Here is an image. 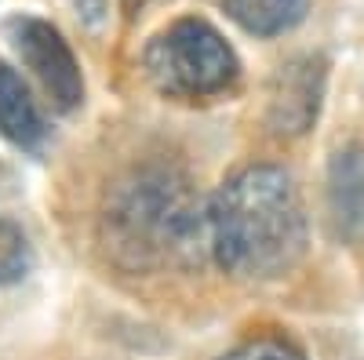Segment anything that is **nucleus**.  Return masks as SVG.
I'll return each mask as SVG.
<instances>
[{
    "instance_id": "39448f33",
    "label": "nucleus",
    "mask_w": 364,
    "mask_h": 360,
    "mask_svg": "<svg viewBox=\"0 0 364 360\" xmlns=\"http://www.w3.org/2000/svg\"><path fill=\"white\" fill-rule=\"evenodd\" d=\"M324 58L321 55H302L291 58L288 66L277 70L269 84V128L277 135H302L314 128L324 99Z\"/></svg>"
},
{
    "instance_id": "1a4fd4ad",
    "label": "nucleus",
    "mask_w": 364,
    "mask_h": 360,
    "mask_svg": "<svg viewBox=\"0 0 364 360\" xmlns=\"http://www.w3.org/2000/svg\"><path fill=\"white\" fill-rule=\"evenodd\" d=\"M33 269V244L18 222L0 215V288L18 284Z\"/></svg>"
},
{
    "instance_id": "20e7f679",
    "label": "nucleus",
    "mask_w": 364,
    "mask_h": 360,
    "mask_svg": "<svg viewBox=\"0 0 364 360\" xmlns=\"http://www.w3.org/2000/svg\"><path fill=\"white\" fill-rule=\"evenodd\" d=\"M4 37L15 48V55L26 62V70L41 80V87L48 92L51 106L73 113L77 106H84V73L73 48L66 44V37L58 29L37 15H15L4 22Z\"/></svg>"
},
{
    "instance_id": "423d86ee",
    "label": "nucleus",
    "mask_w": 364,
    "mask_h": 360,
    "mask_svg": "<svg viewBox=\"0 0 364 360\" xmlns=\"http://www.w3.org/2000/svg\"><path fill=\"white\" fill-rule=\"evenodd\" d=\"M328 226L343 244H364V146H343L328 160L324 178Z\"/></svg>"
},
{
    "instance_id": "f03ea898",
    "label": "nucleus",
    "mask_w": 364,
    "mask_h": 360,
    "mask_svg": "<svg viewBox=\"0 0 364 360\" xmlns=\"http://www.w3.org/2000/svg\"><path fill=\"white\" fill-rule=\"evenodd\" d=\"M211 255L237 280H281L310 244L295 178L277 164L233 171L208 204Z\"/></svg>"
},
{
    "instance_id": "9b49d317",
    "label": "nucleus",
    "mask_w": 364,
    "mask_h": 360,
    "mask_svg": "<svg viewBox=\"0 0 364 360\" xmlns=\"http://www.w3.org/2000/svg\"><path fill=\"white\" fill-rule=\"evenodd\" d=\"M73 8H77V15H80L84 22L99 26L102 15H106V0H73Z\"/></svg>"
},
{
    "instance_id": "6e6552de",
    "label": "nucleus",
    "mask_w": 364,
    "mask_h": 360,
    "mask_svg": "<svg viewBox=\"0 0 364 360\" xmlns=\"http://www.w3.org/2000/svg\"><path fill=\"white\" fill-rule=\"evenodd\" d=\"M310 0H223V11L255 37H281L306 18Z\"/></svg>"
},
{
    "instance_id": "7ed1b4c3",
    "label": "nucleus",
    "mask_w": 364,
    "mask_h": 360,
    "mask_svg": "<svg viewBox=\"0 0 364 360\" xmlns=\"http://www.w3.org/2000/svg\"><path fill=\"white\" fill-rule=\"evenodd\" d=\"M142 70L164 99L208 102L226 95L240 77L237 51L211 22L178 18L146 44Z\"/></svg>"
},
{
    "instance_id": "f257e3e1",
    "label": "nucleus",
    "mask_w": 364,
    "mask_h": 360,
    "mask_svg": "<svg viewBox=\"0 0 364 360\" xmlns=\"http://www.w3.org/2000/svg\"><path fill=\"white\" fill-rule=\"evenodd\" d=\"M106 258L124 273L193 266L211 251L208 204L190 175L168 160H142L109 186L99 215Z\"/></svg>"
},
{
    "instance_id": "9d476101",
    "label": "nucleus",
    "mask_w": 364,
    "mask_h": 360,
    "mask_svg": "<svg viewBox=\"0 0 364 360\" xmlns=\"http://www.w3.org/2000/svg\"><path fill=\"white\" fill-rule=\"evenodd\" d=\"M219 360H310V356L284 335H252L226 349Z\"/></svg>"
},
{
    "instance_id": "0eeeda50",
    "label": "nucleus",
    "mask_w": 364,
    "mask_h": 360,
    "mask_svg": "<svg viewBox=\"0 0 364 360\" xmlns=\"http://www.w3.org/2000/svg\"><path fill=\"white\" fill-rule=\"evenodd\" d=\"M0 135L22 153H41V146L48 142V120L37 99L29 95L26 80L4 62H0Z\"/></svg>"
}]
</instances>
